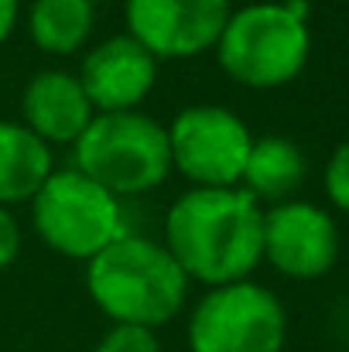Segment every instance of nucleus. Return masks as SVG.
<instances>
[{
    "instance_id": "obj_1",
    "label": "nucleus",
    "mask_w": 349,
    "mask_h": 352,
    "mask_svg": "<svg viewBox=\"0 0 349 352\" xmlns=\"http://www.w3.org/2000/svg\"><path fill=\"white\" fill-rule=\"evenodd\" d=\"M165 246L189 280H246L264 260V206L236 188H189L165 216Z\"/></svg>"
},
{
    "instance_id": "obj_2",
    "label": "nucleus",
    "mask_w": 349,
    "mask_h": 352,
    "mask_svg": "<svg viewBox=\"0 0 349 352\" xmlns=\"http://www.w3.org/2000/svg\"><path fill=\"white\" fill-rule=\"evenodd\" d=\"M86 291L114 325H168L189 298V277L165 243L123 233L86 263Z\"/></svg>"
},
{
    "instance_id": "obj_3",
    "label": "nucleus",
    "mask_w": 349,
    "mask_h": 352,
    "mask_svg": "<svg viewBox=\"0 0 349 352\" xmlns=\"http://www.w3.org/2000/svg\"><path fill=\"white\" fill-rule=\"evenodd\" d=\"M312 55L305 0L250 3L233 10L220 41L216 62L233 82L246 89H281L302 76Z\"/></svg>"
},
{
    "instance_id": "obj_4",
    "label": "nucleus",
    "mask_w": 349,
    "mask_h": 352,
    "mask_svg": "<svg viewBox=\"0 0 349 352\" xmlns=\"http://www.w3.org/2000/svg\"><path fill=\"white\" fill-rule=\"evenodd\" d=\"M72 161L116 199L144 195L171 175L168 130L140 110L96 113L72 144Z\"/></svg>"
},
{
    "instance_id": "obj_5",
    "label": "nucleus",
    "mask_w": 349,
    "mask_h": 352,
    "mask_svg": "<svg viewBox=\"0 0 349 352\" xmlns=\"http://www.w3.org/2000/svg\"><path fill=\"white\" fill-rule=\"evenodd\" d=\"M31 223L48 250L86 263L127 233L120 199L79 168H62L45 178L31 199Z\"/></svg>"
},
{
    "instance_id": "obj_6",
    "label": "nucleus",
    "mask_w": 349,
    "mask_h": 352,
    "mask_svg": "<svg viewBox=\"0 0 349 352\" xmlns=\"http://www.w3.org/2000/svg\"><path fill=\"white\" fill-rule=\"evenodd\" d=\"M288 315L257 280L209 287L189 315V352H284Z\"/></svg>"
},
{
    "instance_id": "obj_7",
    "label": "nucleus",
    "mask_w": 349,
    "mask_h": 352,
    "mask_svg": "<svg viewBox=\"0 0 349 352\" xmlns=\"http://www.w3.org/2000/svg\"><path fill=\"white\" fill-rule=\"evenodd\" d=\"M168 130L171 171L192 188H236L253 147V133L226 107L195 103L178 110Z\"/></svg>"
},
{
    "instance_id": "obj_8",
    "label": "nucleus",
    "mask_w": 349,
    "mask_h": 352,
    "mask_svg": "<svg viewBox=\"0 0 349 352\" xmlns=\"http://www.w3.org/2000/svg\"><path fill=\"white\" fill-rule=\"evenodd\" d=\"M230 14V0H123L127 34L158 62L195 58L216 48Z\"/></svg>"
},
{
    "instance_id": "obj_9",
    "label": "nucleus",
    "mask_w": 349,
    "mask_h": 352,
    "mask_svg": "<svg viewBox=\"0 0 349 352\" xmlns=\"http://www.w3.org/2000/svg\"><path fill=\"white\" fill-rule=\"evenodd\" d=\"M264 260L291 280H319L339 260L336 219L302 199L264 209Z\"/></svg>"
},
{
    "instance_id": "obj_10",
    "label": "nucleus",
    "mask_w": 349,
    "mask_h": 352,
    "mask_svg": "<svg viewBox=\"0 0 349 352\" xmlns=\"http://www.w3.org/2000/svg\"><path fill=\"white\" fill-rule=\"evenodd\" d=\"M158 58L127 31L100 41L79 69V82L96 113H123L137 110L154 82H158Z\"/></svg>"
},
{
    "instance_id": "obj_11",
    "label": "nucleus",
    "mask_w": 349,
    "mask_h": 352,
    "mask_svg": "<svg viewBox=\"0 0 349 352\" xmlns=\"http://www.w3.org/2000/svg\"><path fill=\"white\" fill-rule=\"evenodd\" d=\"M21 113H24V126L34 137H41L48 147L76 144L96 117L79 76L62 69H45L24 86Z\"/></svg>"
},
{
    "instance_id": "obj_12",
    "label": "nucleus",
    "mask_w": 349,
    "mask_h": 352,
    "mask_svg": "<svg viewBox=\"0 0 349 352\" xmlns=\"http://www.w3.org/2000/svg\"><path fill=\"white\" fill-rule=\"evenodd\" d=\"M308 175V161L302 154V147L288 137L267 133V137H253L240 188L250 192L260 206H277L295 199V192L305 185Z\"/></svg>"
},
{
    "instance_id": "obj_13",
    "label": "nucleus",
    "mask_w": 349,
    "mask_h": 352,
    "mask_svg": "<svg viewBox=\"0 0 349 352\" xmlns=\"http://www.w3.org/2000/svg\"><path fill=\"white\" fill-rule=\"evenodd\" d=\"M52 171V147L24 123L0 120V206L31 202Z\"/></svg>"
},
{
    "instance_id": "obj_14",
    "label": "nucleus",
    "mask_w": 349,
    "mask_h": 352,
    "mask_svg": "<svg viewBox=\"0 0 349 352\" xmlns=\"http://www.w3.org/2000/svg\"><path fill=\"white\" fill-rule=\"evenodd\" d=\"M96 24L93 0H31L28 34L45 55H76Z\"/></svg>"
},
{
    "instance_id": "obj_15",
    "label": "nucleus",
    "mask_w": 349,
    "mask_h": 352,
    "mask_svg": "<svg viewBox=\"0 0 349 352\" xmlns=\"http://www.w3.org/2000/svg\"><path fill=\"white\" fill-rule=\"evenodd\" d=\"M96 352H165L158 329L144 325H110V332L96 342Z\"/></svg>"
},
{
    "instance_id": "obj_16",
    "label": "nucleus",
    "mask_w": 349,
    "mask_h": 352,
    "mask_svg": "<svg viewBox=\"0 0 349 352\" xmlns=\"http://www.w3.org/2000/svg\"><path fill=\"white\" fill-rule=\"evenodd\" d=\"M326 195L336 209L349 212V140H343L332 151V157L326 164Z\"/></svg>"
},
{
    "instance_id": "obj_17",
    "label": "nucleus",
    "mask_w": 349,
    "mask_h": 352,
    "mask_svg": "<svg viewBox=\"0 0 349 352\" xmlns=\"http://www.w3.org/2000/svg\"><path fill=\"white\" fill-rule=\"evenodd\" d=\"M21 256V226L7 206H0V270Z\"/></svg>"
},
{
    "instance_id": "obj_18",
    "label": "nucleus",
    "mask_w": 349,
    "mask_h": 352,
    "mask_svg": "<svg viewBox=\"0 0 349 352\" xmlns=\"http://www.w3.org/2000/svg\"><path fill=\"white\" fill-rule=\"evenodd\" d=\"M21 21V0H0V45L17 31Z\"/></svg>"
},
{
    "instance_id": "obj_19",
    "label": "nucleus",
    "mask_w": 349,
    "mask_h": 352,
    "mask_svg": "<svg viewBox=\"0 0 349 352\" xmlns=\"http://www.w3.org/2000/svg\"><path fill=\"white\" fill-rule=\"evenodd\" d=\"M93 3H110V0H93Z\"/></svg>"
}]
</instances>
